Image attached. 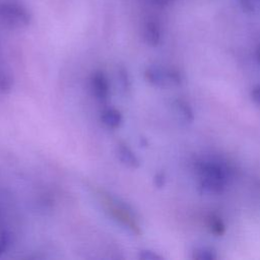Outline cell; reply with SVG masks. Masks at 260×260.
Segmentation results:
<instances>
[{
    "mask_svg": "<svg viewBox=\"0 0 260 260\" xmlns=\"http://www.w3.org/2000/svg\"><path fill=\"white\" fill-rule=\"evenodd\" d=\"M256 57H257L258 62L260 63V46H258V48L256 49Z\"/></svg>",
    "mask_w": 260,
    "mask_h": 260,
    "instance_id": "ac0fdd59",
    "label": "cell"
},
{
    "mask_svg": "<svg viewBox=\"0 0 260 260\" xmlns=\"http://www.w3.org/2000/svg\"><path fill=\"white\" fill-rule=\"evenodd\" d=\"M160 38L159 26L155 22H147L143 29L144 42L151 47H156L160 42Z\"/></svg>",
    "mask_w": 260,
    "mask_h": 260,
    "instance_id": "52a82bcc",
    "label": "cell"
},
{
    "mask_svg": "<svg viewBox=\"0 0 260 260\" xmlns=\"http://www.w3.org/2000/svg\"><path fill=\"white\" fill-rule=\"evenodd\" d=\"M139 258L144 260H160L162 259L161 256H159L157 253L151 250H141L139 252Z\"/></svg>",
    "mask_w": 260,
    "mask_h": 260,
    "instance_id": "5bb4252c",
    "label": "cell"
},
{
    "mask_svg": "<svg viewBox=\"0 0 260 260\" xmlns=\"http://www.w3.org/2000/svg\"><path fill=\"white\" fill-rule=\"evenodd\" d=\"M153 183L157 188H161L166 184V176L164 173H157L153 178Z\"/></svg>",
    "mask_w": 260,
    "mask_h": 260,
    "instance_id": "2e32d148",
    "label": "cell"
},
{
    "mask_svg": "<svg viewBox=\"0 0 260 260\" xmlns=\"http://www.w3.org/2000/svg\"><path fill=\"white\" fill-rule=\"evenodd\" d=\"M89 86L93 98L100 102L107 101L110 95V82L103 71H94L89 79Z\"/></svg>",
    "mask_w": 260,
    "mask_h": 260,
    "instance_id": "277c9868",
    "label": "cell"
},
{
    "mask_svg": "<svg viewBox=\"0 0 260 260\" xmlns=\"http://www.w3.org/2000/svg\"><path fill=\"white\" fill-rule=\"evenodd\" d=\"M102 123L109 129H119L123 124V115L122 113L115 108L105 109L101 113Z\"/></svg>",
    "mask_w": 260,
    "mask_h": 260,
    "instance_id": "8992f818",
    "label": "cell"
},
{
    "mask_svg": "<svg viewBox=\"0 0 260 260\" xmlns=\"http://www.w3.org/2000/svg\"><path fill=\"white\" fill-rule=\"evenodd\" d=\"M116 155L119 161L129 169H138L140 167V160L131 147L123 141H120L116 145Z\"/></svg>",
    "mask_w": 260,
    "mask_h": 260,
    "instance_id": "5b68a950",
    "label": "cell"
},
{
    "mask_svg": "<svg viewBox=\"0 0 260 260\" xmlns=\"http://www.w3.org/2000/svg\"><path fill=\"white\" fill-rule=\"evenodd\" d=\"M11 243V236L10 234L5 231L1 230L0 231V256L5 253V251L8 249L9 245Z\"/></svg>",
    "mask_w": 260,
    "mask_h": 260,
    "instance_id": "4fadbf2b",
    "label": "cell"
},
{
    "mask_svg": "<svg viewBox=\"0 0 260 260\" xmlns=\"http://www.w3.org/2000/svg\"><path fill=\"white\" fill-rule=\"evenodd\" d=\"M208 226L210 232L215 236H222L225 233V225L223 221L216 215H211L208 219Z\"/></svg>",
    "mask_w": 260,
    "mask_h": 260,
    "instance_id": "30bf717a",
    "label": "cell"
},
{
    "mask_svg": "<svg viewBox=\"0 0 260 260\" xmlns=\"http://www.w3.org/2000/svg\"><path fill=\"white\" fill-rule=\"evenodd\" d=\"M193 258L198 260H213L216 258V254L212 249L204 247L194 250Z\"/></svg>",
    "mask_w": 260,
    "mask_h": 260,
    "instance_id": "7c38bea8",
    "label": "cell"
},
{
    "mask_svg": "<svg viewBox=\"0 0 260 260\" xmlns=\"http://www.w3.org/2000/svg\"><path fill=\"white\" fill-rule=\"evenodd\" d=\"M13 86V79L10 74L0 69V93H7Z\"/></svg>",
    "mask_w": 260,
    "mask_h": 260,
    "instance_id": "8fae6325",
    "label": "cell"
},
{
    "mask_svg": "<svg viewBox=\"0 0 260 260\" xmlns=\"http://www.w3.org/2000/svg\"><path fill=\"white\" fill-rule=\"evenodd\" d=\"M175 108L177 112L181 115V117L188 122H192L194 120V113L189 104L183 100H177L175 102Z\"/></svg>",
    "mask_w": 260,
    "mask_h": 260,
    "instance_id": "ba28073f",
    "label": "cell"
},
{
    "mask_svg": "<svg viewBox=\"0 0 260 260\" xmlns=\"http://www.w3.org/2000/svg\"><path fill=\"white\" fill-rule=\"evenodd\" d=\"M158 2H160V3H167V2H169L170 0H157Z\"/></svg>",
    "mask_w": 260,
    "mask_h": 260,
    "instance_id": "d6986e66",
    "label": "cell"
},
{
    "mask_svg": "<svg viewBox=\"0 0 260 260\" xmlns=\"http://www.w3.org/2000/svg\"><path fill=\"white\" fill-rule=\"evenodd\" d=\"M117 77H118V81H119V84H120V87L122 88V90L124 92L130 91L131 78H130V75H129L127 69H125L124 67H119L117 69Z\"/></svg>",
    "mask_w": 260,
    "mask_h": 260,
    "instance_id": "9c48e42d",
    "label": "cell"
},
{
    "mask_svg": "<svg viewBox=\"0 0 260 260\" xmlns=\"http://www.w3.org/2000/svg\"><path fill=\"white\" fill-rule=\"evenodd\" d=\"M202 175V187L210 192L220 193L224 189L225 174L220 166L214 162L202 164L200 168Z\"/></svg>",
    "mask_w": 260,
    "mask_h": 260,
    "instance_id": "6da1fadb",
    "label": "cell"
},
{
    "mask_svg": "<svg viewBox=\"0 0 260 260\" xmlns=\"http://www.w3.org/2000/svg\"><path fill=\"white\" fill-rule=\"evenodd\" d=\"M103 200L105 204L107 205L108 209L110 210V213L119 220L124 226L132 231L133 233L139 235L140 234V228L138 223L135 220V217L132 215L131 211L121 202L114 199L111 196H104Z\"/></svg>",
    "mask_w": 260,
    "mask_h": 260,
    "instance_id": "7a4b0ae2",
    "label": "cell"
},
{
    "mask_svg": "<svg viewBox=\"0 0 260 260\" xmlns=\"http://www.w3.org/2000/svg\"><path fill=\"white\" fill-rule=\"evenodd\" d=\"M251 96H252V100L254 101V103H255L256 105L260 106V84H259V85H256V86L252 89Z\"/></svg>",
    "mask_w": 260,
    "mask_h": 260,
    "instance_id": "e0dca14e",
    "label": "cell"
},
{
    "mask_svg": "<svg viewBox=\"0 0 260 260\" xmlns=\"http://www.w3.org/2000/svg\"><path fill=\"white\" fill-rule=\"evenodd\" d=\"M145 79L155 85V86H165L168 83L179 84L181 83V76L177 71L171 69H162L156 66H149L144 71Z\"/></svg>",
    "mask_w": 260,
    "mask_h": 260,
    "instance_id": "3957f363",
    "label": "cell"
},
{
    "mask_svg": "<svg viewBox=\"0 0 260 260\" xmlns=\"http://www.w3.org/2000/svg\"><path fill=\"white\" fill-rule=\"evenodd\" d=\"M240 4L243 8V10H245L246 12H253L255 10V5H254V1L253 0H239Z\"/></svg>",
    "mask_w": 260,
    "mask_h": 260,
    "instance_id": "9a60e30c",
    "label": "cell"
}]
</instances>
